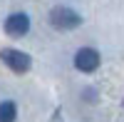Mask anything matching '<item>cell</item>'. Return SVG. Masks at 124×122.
I'll use <instances>...</instances> for the list:
<instances>
[{"instance_id":"1","label":"cell","mask_w":124,"mask_h":122,"mask_svg":"<svg viewBox=\"0 0 124 122\" xmlns=\"http://www.w3.org/2000/svg\"><path fill=\"white\" fill-rule=\"evenodd\" d=\"M79 23H82V15L75 13L67 5H57V8L50 10V25L57 27V30H75Z\"/></svg>"},{"instance_id":"2","label":"cell","mask_w":124,"mask_h":122,"mask_svg":"<svg viewBox=\"0 0 124 122\" xmlns=\"http://www.w3.org/2000/svg\"><path fill=\"white\" fill-rule=\"evenodd\" d=\"M0 60L13 70V72H27L30 65H32V60H30L27 52H23V50H13V47H3L0 50Z\"/></svg>"},{"instance_id":"3","label":"cell","mask_w":124,"mask_h":122,"mask_svg":"<svg viewBox=\"0 0 124 122\" xmlns=\"http://www.w3.org/2000/svg\"><path fill=\"white\" fill-rule=\"evenodd\" d=\"M75 67L79 70V72H94V70L99 67V52H97L94 47H82V50H77Z\"/></svg>"},{"instance_id":"4","label":"cell","mask_w":124,"mask_h":122,"mask_svg":"<svg viewBox=\"0 0 124 122\" xmlns=\"http://www.w3.org/2000/svg\"><path fill=\"white\" fill-rule=\"evenodd\" d=\"M27 30H30V17L25 13H13L5 20V33L10 37H23L27 35Z\"/></svg>"},{"instance_id":"5","label":"cell","mask_w":124,"mask_h":122,"mask_svg":"<svg viewBox=\"0 0 124 122\" xmlns=\"http://www.w3.org/2000/svg\"><path fill=\"white\" fill-rule=\"evenodd\" d=\"M15 117H17L15 102H10V100L0 102V122H15Z\"/></svg>"}]
</instances>
